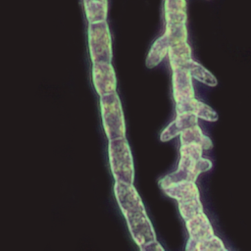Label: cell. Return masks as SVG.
Instances as JSON below:
<instances>
[{"label":"cell","instance_id":"15","mask_svg":"<svg viewBox=\"0 0 251 251\" xmlns=\"http://www.w3.org/2000/svg\"><path fill=\"white\" fill-rule=\"evenodd\" d=\"M168 55L172 70L182 68L184 64L192 58L191 48L186 41L171 45L168 51Z\"/></svg>","mask_w":251,"mask_h":251},{"label":"cell","instance_id":"2","mask_svg":"<svg viewBox=\"0 0 251 251\" xmlns=\"http://www.w3.org/2000/svg\"><path fill=\"white\" fill-rule=\"evenodd\" d=\"M103 128L108 140L126 136V122L122 103L117 92L100 96Z\"/></svg>","mask_w":251,"mask_h":251},{"label":"cell","instance_id":"18","mask_svg":"<svg viewBox=\"0 0 251 251\" xmlns=\"http://www.w3.org/2000/svg\"><path fill=\"white\" fill-rule=\"evenodd\" d=\"M182 69L187 70L193 78L208 86L213 87L218 84L216 76L212 73H210L206 68H204L201 64L194 61L192 58L184 64Z\"/></svg>","mask_w":251,"mask_h":251},{"label":"cell","instance_id":"13","mask_svg":"<svg viewBox=\"0 0 251 251\" xmlns=\"http://www.w3.org/2000/svg\"><path fill=\"white\" fill-rule=\"evenodd\" d=\"M186 1L185 0H165V21L166 25L186 24Z\"/></svg>","mask_w":251,"mask_h":251},{"label":"cell","instance_id":"17","mask_svg":"<svg viewBox=\"0 0 251 251\" xmlns=\"http://www.w3.org/2000/svg\"><path fill=\"white\" fill-rule=\"evenodd\" d=\"M83 8L88 23L106 21L108 0H83Z\"/></svg>","mask_w":251,"mask_h":251},{"label":"cell","instance_id":"6","mask_svg":"<svg viewBox=\"0 0 251 251\" xmlns=\"http://www.w3.org/2000/svg\"><path fill=\"white\" fill-rule=\"evenodd\" d=\"M92 82L99 96L116 92L117 77L109 62H97L92 65Z\"/></svg>","mask_w":251,"mask_h":251},{"label":"cell","instance_id":"3","mask_svg":"<svg viewBox=\"0 0 251 251\" xmlns=\"http://www.w3.org/2000/svg\"><path fill=\"white\" fill-rule=\"evenodd\" d=\"M88 48L92 64L97 62H112V38L106 21L88 23Z\"/></svg>","mask_w":251,"mask_h":251},{"label":"cell","instance_id":"21","mask_svg":"<svg viewBox=\"0 0 251 251\" xmlns=\"http://www.w3.org/2000/svg\"><path fill=\"white\" fill-rule=\"evenodd\" d=\"M165 33L168 35L171 45L187 40V28L185 24L166 25Z\"/></svg>","mask_w":251,"mask_h":251},{"label":"cell","instance_id":"5","mask_svg":"<svg viewBox=\"0 0 251 251\" xmlns=\"http://www.w3.org/2000/svg\"><path fill=\"white\" fill-rule=\"evenodd\" d=\"M122 213L126 221L129 233L138 246L156 239L153 225L146 214L145 207L127 209Z\"/></svg>","mask_w":251,"mask_h":251},{"label":"cell","instance_id":"16","mask_svg":"<svg viewBox=\"0 0 251 251\" xmlns=\"http://www.w3.org/2000/svg\"><path fill=\"white\" fill-rule=\"evenodd\" d=\"M180 144L188 143H198L202 146L203 150H210L213 148V143L211 139L205 135L197 125L189 126L180 132Z\"/></svg>","mask_w":251,"mask_h":251},{"label":"cell","instance_id":"11","mask_svg":"<svg viewBox=\"0 0 251 251\" xmlns=\"http://www.w3.org/2000/svg\"><path fill=\"white\" fill-rule=\"evenodd\" d=\"M198 124V118L191 113H179L176 114V119L167 126L160 134V139L163 142L169 141L180 134L185 128Z\"/></svg>","mask_w":251,"mask_h":251},{"label":"cell","instance_id":"9","mask_svg":"<svg viewBox=\"0 0 251 251\" xmlns=\"http://www.w3.org/2000/svg\"><path fill=\"white\" fill-rule=\"evenodd\" d=\"M176 114L191 113L197 118L208 122H216L219 119L218 114L215 110L195 98H191L180 103H176Z\"/></svg>","mask_w":251,"mask_h":251},{"label":"cell","instance_id":"20","mask_svg":"<svg viewBox=\"0 0 251 251\" xmlns=\"http://www.w3.org/2000/svg\"><path fill=\"white\" fill-rule=\"evenodd\" d=\"M178 203V210L181 218L184 221L189 220L190 218L194 217L198 213L203 211V206L201 203L200 198H194Z\"/></svg>","mask_w":251,"mask_h":251},{"label":"cell","instance_id":"10","mask_svg":"<svg viewBox=\"0 0 251 251\" xmlns=\"http://www.w3.org/2000/svg\"><path fill=\"white\" fill-rule=\"evenodd\" d=\"M185 226L189 238L193 240H201L214 235L212 225L203 211L185 221Z\"/></svg>","mask_w":251,"mask_h":251},{"label":"cell","instance_id":"22","mask_svg":"<svg viewBox=\"0 0 251 251\" xmlns=\"http://www.w3.org/2000/svg\"><path fill=\"white\" fill-rule=\"evenodd\" d=\"M138 247L141 251H164V248L156 239L150 242H147L143 245H140Z\"/></svg>","mask_w":251,"mask_h":251},{"label":"cell","instance_id":"14","mask_svg":"<svg viewBox=\"0 0 251 251\" xmlns=\"http://www.w3.org/2000/svg\"><path fill=\"white\" fill-rule=\"evenodd\" d=\"M170 46H171V42L169 40V37L164 32L162 36L156 39V41L153 43V45L151 46L148 52V55L145 61L147 68L152 69L157 65H159L161 61H163V59L168 55Z\"/></svg>","mask_w":251,"mask_h":251},{"label":"cell","instance_id":"4","mask_svg":"<svg viewBox=\"0 0 251 251\" xmlns=\"http://www.w3.org/2000/svg\"><path fill=\"white\" fill-rule=\"evenodd\" d=\"M212 166V162L209 159L203 157L193 158L190 156L180 155L177 170L161 178L159 180V185L162 189H164L168 185L177 181H195L201 173L209 171Z\"/></svg>","mask_w":251,"mask_h":251},{"label":"cell","instance_id":"19","mask_svg":"<svg viewBox=\"0 0 251 251\" xmlns=\"http://www.w3.org/2000/svg\"><path fill=\"white\" fill-rule=\"evenodd\" d=\"M185 250L186 251H226V247L223 241L214 234L211 237L201 239V240H193L189 238L187 241Z\"/></svg>","mask_w":251,"mask_h":251},{"label":"cell","instance_id":"7","mask_svg":"<svg viewBox=\"0 0 251 251\" xmlns=\"http://www.w3.org/2000/svg\"><path fill=\"white\" fill-rule=\"evenodd\" d=\"M172 84L173 95L176 103H180L194 98L192 76L187 70L182 68L173 70Z\"/></svg>","mask_w":251,"mask_h":251},{"label":"cell","instance_id":"12","mask_svg":"<svg viewBox=\"0 0 251 251\" xmlns=\"http://www.w3.org/2000/svg\"><path fill=\"white\" fill-rule=\"evenodd\" d=\"M169 197L176 199L177 202H182L194 198H200V193L195 181L181 180L172 183L162 189Z\"/></svg>","mask_w":251,"mask_h":251},{"label":"cell","instance_id":"1","mask_svg":"<svg viewBox=\"0 0 251 251\" xmlns=\"http://www.w3.org/2000/svg\"><path fill=\"white\" fill-rule=\"evenodd\" d=\"M108 156L111 173L115 180L133 183V159L126 136L109 140Z\"/></svg>","mask_w":251,"mask_h":251},{"label":"cell","instance_id":"8","mask_svg":"<svg viewBox=\"0 0 251 251\" xmlns=\"http://www.w3.org/2000/svg\"><path fill=\"white\" fill-rule=\"evenodd\" d=\"M114 194L121 211L144 207V204L133 183L115 180Z\"/></svg>","mask_w":251,"mask_h":251}]
</instances>
